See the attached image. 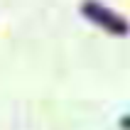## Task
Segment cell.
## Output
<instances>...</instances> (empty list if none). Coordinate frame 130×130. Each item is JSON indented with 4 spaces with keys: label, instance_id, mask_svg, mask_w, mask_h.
<instances>
[{
    "label": "cell",
    "instance_id": "obj_1",
    "mask_svg": "<svg viewBox=\"0 0 130 130\" xmlns=\"http://www.w3.org/2000/svg\"><path fill=\"white\" fill-rule=\"evenodd\" d=\"M84 10H86L88 17H93L96 22H101L103 27H108L110 32H116V35H125V32H128V25H125V20H118L116 15H110L108 10L98 7L96 3H86V5H84Z\"/></svg>",
    "mask_w": 130,
    "mask_h": 130
},
{
    "label": "cell",
    "instance_id": "obj_2",
    "mask_svg": "<svg viewBox=\"0 0 130 130\" xmlns=\"http://www.w3.org/2000/svg\"><path fill=\"white\" fill-rule=\"evenodd\" d=\"M123 128H130V118H125V120H123Z\"/></svg>",
    "mask_w": 130,
    "mask_h": 130
}]
</instances>
